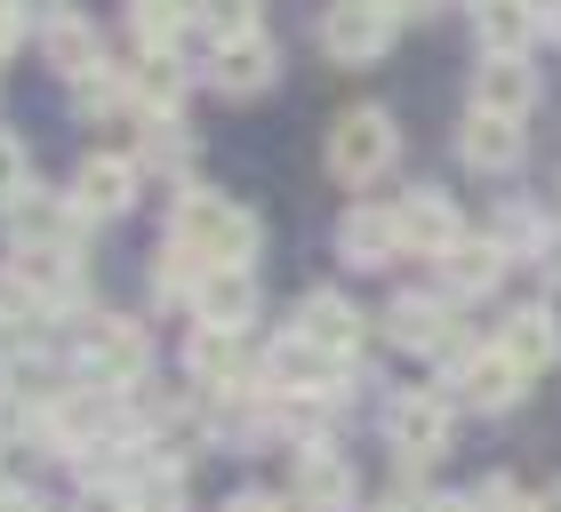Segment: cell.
Listing matches in <instances>:
<instances>
[{"label":"cell","instance_id":"obj_25","mask_svg":"<svg viewBox=\"0 0 561 512\" xmlns=\"http://www.w3.org/2000/svg\"><path fill=\"white\" fill-rule=\"evenodd\" d=\"M121 96H129V65H105V57H96L89 72H72V105H81V113H113Z\"/></svg>","mask_w":561,"mask_h":512},{"label":"cell","instance_id":"obj_41","mask_svg":"<svg viewBox=\"0 0 561 512\" xmlns=\"http://www.w3.org/2000/svg\"><path fill=\"white\" fill-rule=\"evenodd\" d=\"M0 497H9V489H0Z\"/></svg>","mask_w":561,"mask_h":512},{"label":"cell","instance_id":"obj_23","mask_svg":"<svg viewBox=\"0 0 561 512\" xmlns=\"http://www.w3.org/2000/svg\"><path fill=\"white\" fill-rule=\"evenodd\" d=\"M129 89H137V105H145V113H176V96H185V72H176L169 48H152V57L129 72Z\"/></svg>","mask_w":561,"mask_h":512},{"label":"cell","instance_id":"obj_14","mask_svg":"<svg viewBox=\"0 0 561 512\" xmlns=\"http://www.w3.org/2000/svg\"><path fill=\"white\" fill-rule=\"evenodd\" d=\"M473 105L522 120L529 105H538V72H529V57H481L473 65Z\"/></svg>","mask_w":561,"mask_h":512},{"label":"cell","instance_id":"obj_28","mask_svg":"<svg viewBox=\"0 0 561 512\" xmlns=\"http://www.w3.org/2000/svg\"><path fill=\"white\" fill-rule=\"evenodd\" d=\"M48 57H57L65 72H89L96 57H105V48H96V33H89V24H72V16H48Z\"/></svg>","mask_w":561,"mask_h":512},{"label":"cell","instance_id":"obj_16","mask_svg":"<svg viewBox=\"0 0 561 512\" xmlns=\"http://www.w3.org/2000/svg\"><path fill=\"white\" fill-rule=\"evenodd\" d=\"M386 337L401 352H449V304L442 296H393L386 304Z\"/></svg>","mask_w":561,"mask_h":512},{"label":"cell","instance_id":"obj_21","mask_svg":"<svg viewBox=\"0 0 561 512\" xmlns=\"http://www.w3.org/2000/svg\"><path fill=\"white\" fill-rule=\"evenodd\" d=\"M497 345L514 352V361H522L529 376L561 361V328H553V313H546V304H522V313L505 321V337H497Z\"/></svg>","mask_w":561,"mask_h":512},{"label":"cell","instance_id":"obj_24","mask_svg":"<svg viewBox=\"0 0 561 512\" xmlns=\"http://www.w3.org/2000/svg\"><path fill=\"white\" fill-rule=\"evenodd\" d=\"M185 24H193V0H129V33L145 48H169Z\"/></svg>","mask_w":561,"mask_h":512},{"label":"cell","instance_id":"obj_34","mask_svg":"<svg viewBox=\"0 0 561 512\" xmlns=\"http://www.w3.org/2000/svg\"><path fill=\"white\" fill-rule=\"evenodd\" d=\"M16 40H24V9H16V0H0V57H9Z\"/></svg>","mask_w":561,"mask_h":512},{"label":"cell","instance_id":"obj_32","mask_svg":"<svg viewBox=\"0 0 561 512\" xmlns=\"http://www.w3.org/2000/svg\"><path fill=\"white\" fill-rule=\"evenodd\" d=\"M81 512H137V504H129V489H113V480H89V489H81Z\"/></svg>","mask_w":561,"mask_h":512},{"label":"cell","instance_id":"obj_36","mask_svg":"<svg viewBox=\"0 0 561 512\" xmlns=\"http://www.w3.org/2000/svg\"><path fill=\"white\" fill-rule=\"evenodd\" d=\"M529 512H561V480H553L546 497H529Z\"/></svg>","mask_w":561,"mask_h":512},{"label":"cell","instance_id":"obj_33","mask_svg":"<svg viewBox=\"0 0 561 512\" xmlns=\"http://www.w3.org/2000/svg\"><path fill=\"white\" fill-rule=\"evenodd\" d=\"M473 512H529V504L514 497V480H490V489H473Z\"/></svg>","mask_w":561,"mask_h":512},{"label":"cell","instance_id":"obj_5","mask_svg":"<svg viewBox=\"0 0 561 512\" xmlns=\"http://www.w3.org/2000/svg\"><path fill=\"white\" fill-rule=\"evenodd\" d=\"M449 424H457L449 393H401V400L386 408V432H393L401 465H433V456L449 449Z\"/></svg>","mask_w":561,"mask_h":512},{"label":"cell","instance_id":"obj_13","mask_svg":"<svg viewBox=\"0 0 561 512\" xmlns=\"http://www.w3.org/2000/svg\"><path fill=\"white\" fill-rule=\"evenodd\" d=\"M337 248H345V265H362V272L393 265V256H410V241H401V217H393V209H353V217L337 224Z\"/></svg>","mask_w":561,"mask_h":512},{"label":"cell","instance_id":"obj_17","mask_svg":"<svg viewBox=\"0 0 561 512\" xmlns=\"http://www.w3.org/2000/svg\"><path fill=\"white\" fill-rule=\"evenodd\" d=\"M9 241H16V248H72V209H65L57 193L33 185V193L9 209Z\"/></svg>","mask_w":561,"mask_h":512},{"label":"cell","instance_id":"obj_38","mask_svg":"<svg viewBox=\"0 0 561 512\" xmlns=\"http://www.w3.org/2000/svg\"><path fill=\"white\" fill-rule=\"evenodd\" d=\"M0 512H41L33 497H0Z\"/></svg>","mask_w":561,"mask_h":512},{"label":"cell","instance_id":"obj_39","mask_svg":"<svg viewBox=\"0 0 561 512\" xmlns=\"http://www.w3.org/2000/svg\"><path fill=\"white\" fill-rule=\"evenodd\" d=\"M546 33L561 40V0H546Z\"/></svg>","mask_w":561,"mask_h":512},{"label":"cell","instance_id":"obj_18","mask_svg":"<svg viewBox=\"0 0 561 512\" xmlns=\"http://www.w3.org/2000/svg\"><path fill=\"white\" fill-rule=\"evenodd\" d=\"M297 337H313V345H329V352H362V313L337 296V289H313L305 296V313H297Z\"/></svg>","mask_w":561,"mask_h":512},{"label":"cell","instance_id":"obj_2","mask_svg":"<svg viewBox=\"0 0 561 512\" xmlns=\"http://www.w3.org/2000/svg\"><path fill=\"white\" fill-rule=\"evenodd\" d=\"M393 152H401L393 113L362 105V113H337V120H329V176H345V185H369V176H386Z\"/></svg>","mask_w":561,"mask_h":512},{"label":"cell","instance_id":"obj_22","mask_svg":"<svg viewBox=\"0 0 561 512\" xmlns=\"http://www.w3.org/2000/svg\"><path fill=\"white\" fill-rule=\"evenodd\" d=\"M16 272L41 304H72V248H16Z\"/></svg>","mask_w":561,"mask_h":512},{"label":"cell","instance_id":"obj_40","mask_svg":"<svg viewBox=\"0 0 561 512\" xmlns=\"http://www.w3.org/2000/svg\"><path fill=\"white\" fill-rule=\"evenodd\" d=\"M386 512H410V504H386Z\"/></svg>","mask_w":561,"mask_h":512},{"label":"cell","instance_id":"obj_9","mask_svg":"<svg viewBox=\"0 0 561 512\" xmlns=\"http://www.w3.org/2000/svg\"><path fill=\"white\" fill-rule=\"evenodd\" d=\"M393 217H401V241H410V256H433V265H442V256H449L457 241H466V224H457L449 193H433V185H417Z\"/></svg>","mask_w":561,"mask_h":512},{"label":"cell","instance_id":"obj_10","mask_svg":"<svg viewBox=\"0 0 561 512\" xmlns=\"http://www.w3.org/2000/svg\"><path fill=\"white\" fill-rule=\"evenodd\" d=\"M137 200V161L129 152H89L81 176H72V209H89V217H121Z\"/></svg>","mask_w":561,"mask_h":512},{"label":"cell","instance_id":"obj_15","mask_svg":"<svg viewBox=\"0 0 561 512\" xmlns=\"http://www.w3.org/2000/svg\"><path fill=\"white\" fill-rule=\"evenodd\" d=\"M473 24H481V48H490V57H522V48L538 40L546 9L538 0H473Z\"/></svg>","mask_w":561,"mask_h":512},{"label":"cell","instance_id":"obj_30","mask_svg":"<svg viewBox=\"0 0 561 512\" xmlns=\"http://www.w3.org/2000/svg\"><path fill=\"white\" fill-rule=\"evenodd\" d=\"M24 176H33V168H24V144L0 128V209H16V200H24Z\"/></svg>","mask_w":561,"mask_h":512},{"label":"cell","instance_id":"obj_31","mask_svg":"<svg viewBox=\"0 0 561 512\" xmlns=\"http://www.w3.org/2000/svg\"><path fill=\"white\" fill-rule=\"evenodd\" d=\"M490 241H497L505 256H522L529 241H546V224H538V217H529V209H505V217H497V233H490Z\"/></svg>","mask_w":561,"mask_h":512},{"label":"cell","instance_id":"obj_29","mask_svg":"<svg viewBox=\"0 0 561 512\" xmlns=\"http://www.w3.org/2000/svg\"><path fill=\"white\" fill-rule=\"evenodd\" d=\"M145 161L185 168V128H176V113H152V120H145Z\"/></svg>","mask_w":561,"mask_h":512},{"label":"cell","instance_id":"obj_26","mask_svg":"<svg viewBox=\"0 0 561 512\" xmlns=\"http://www.w3.org/2000/svg\"><path fill=\"white\" fill-rule=\"evenodd\" d=\"M129 504L137 512H185V473H176V465H145L129 480Z\"/></svg>","mask_w":561,"mask_h":512},{"label":"cell","instance_id":"obj_27","mask_svg":"<svg viewBox=\"0 0 561 512\" xmlns=\"http://www.w3.org/2000/svg\"><path fill=\"white\" fill-rule=\"evenodd\" d=\"M193 16L209 24V40H217V48L257 33V0H193Z\"/></svg>","mask_w":561,"mask_h":512},{"label":"cell","instance_id":"obj_37","mask_svg":"<svg viewBox=\"0 0 561 512\" xmlns=\"http://www.w3.org/2000/svg\"><path fill=\"white\" fill-rule=\"evenodd\" d=\"M16 9H24V16H57V0H16Z\"/></svg>","mask_w":561,"mask_h":512},{"label":"cell","instance_id":"obj_8","mask_svg":"<svg viewBox=\"0 0 561 512\" xmlns=\"http://www.w3.org/2000/svg\"><path fill=\"white\" fill-rule=\"evenodd\" d=\"M185 369H193V384H209V393H241L249 376V345H241V328H209L201 321L193 328V345H185Z\"/></svg>","mask_w":561,"mask_h":512},{"label":"cell","instance_id":"obj_12","mask_svg":"<svg viewBox=\"0 0 561 512\" xmlns=\"http://www.w3.org/2000/svg\"><path fill=\"white\" fill-rule=\"evenodd\" d=\"M193 313L209 328H249L257 321V280H249V265H209L193 289Z\"/></svg>","mask_w":561,"mask_h":512},{"label":"cell","instance_id":"obj_1","mask_svg":"<svg viewBox=\"0 0 561 512\" xmlns=\"http://www.w3.org/2000/svg\"><path fill=\"white\" fill-rule=\"evenodd\" d=\"M169 241H185L201 265H249L257 256V217L225 193H176V224Z\"/></svg>","mask_w":561,"mask_h":512},{"label":"cell","instance_id":"obj_35","mask_svg":"<svg viewBox=\"0 0 561 512\" xmlns=\"http://www.w3.org/2000/svg\"><path fill=\"white\" fill-rule=\"evenodd\" d=\"M225 512H289V504H280V497H265V489H249V497H233Z\"/></svg>","mask_w":561,"mask_h":512},{"label":"cell","instance_id":"obj_6","mask_svg":"<svg viewBox=\"0 0 561 512\" xmlns=\"http://www.w3.org/2000/svg\"><path fill=\"white\" fill-rule=\"evenodd\" d=\"M449 384H457V400H473V408H514L529 369L505 345H481V352H457V361H449Z\"/></svg>","mask_w":561,"mask_h":512},{"label":"cell","instance_id":"obj_7","mask_svg":"<svg viewBox=\"0 0 561 512\" xmlns=\"http://www.w3.org/2000/svg\"><path fill=\"white\" fill-rule=\"evenodd\" d=\"M522 152H529V137H522V120L514 113H466V128H457V161L466 168H481V176H505V168H522Z\"/></svg>","mask_w":561,"mask_h":512},{"label":"cell","instance_id":"obj_3","mask_svg":"<svg viewBox=\"0 0 561 512\" xmlns=\"http://www.w3.org/2000/svg\"><path fill=\"white\" fill-rule=\"evenodd\" d=\"M401 0H329V16H321V48L337 65H369V57H386V48L401 40Z\"/></svg>","mask_w":561,"mask_h":512},{"label":"cell","instance_id":"obj_19","mask_svg":"<svg viewBox=\"0 0 561 512\" xmlns=\"http://www.w3.org/2000/svg\"><path fill=\"white\" fill-rule=\"evenodd\" d=\"M273 65H280V57H273L265 33L225 40V48H217V89H225V96H265V89H273Z\"/></svg>","mask_w":561,"mask_h":512},{"label":"cell","instance_id":"obj_4","mask_svg":"<svg viewBox=\"0 0 561 512\" xmlns=\"http://www.w3.org/2000/svg\"><path fill=\"white\" fill-rule=\"evenodd\" d=\"M145 337L129 321H113V313H96L89 328H81V384H113V393H129V384L145 376Z\"/></svg>","mask_w":561,"mask_h":512},{"label":"cell","instance_id":"obj_20","mask_svg":"<svg viewBox=\"0 0 561 512\" xmlns=\"http://www.w3.org/2000/svg\"><path fill=\"white\" fill-rule=\"evenodd\" d=\"M505 265H514V256H505L497 241H457L442 256V280H449V296H490L505 280Z\"/></svg>","mask_w":561,"mask_h":512},{"label":"cell","instance_id":"obj_11","mask_svg":"<svg viewBox=\"0 0 561 512\" xmlns=\"http://www.w3.org/2000/svg\"><path fill=\"white\" fill-rule=\"evenodd\" d=\"M289 497H297V512H353V465L337 449H305L289 473Z\"/></svg>","mask_w":561,"mask_h":512}]
</instances>
